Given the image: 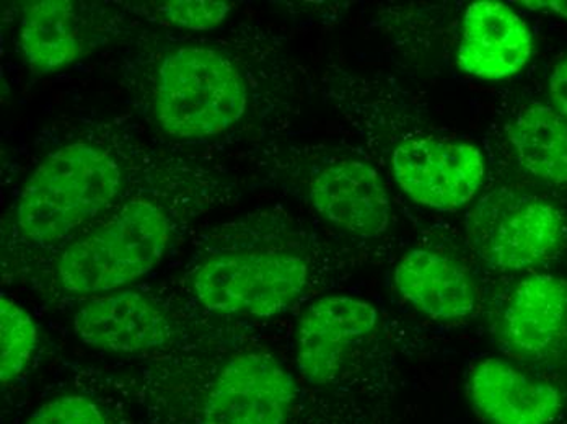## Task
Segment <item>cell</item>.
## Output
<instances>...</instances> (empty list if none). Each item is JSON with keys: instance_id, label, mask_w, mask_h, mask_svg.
<instances>
[{"instance_id": "6da1fadb", "label": "cell", "mask_w": 567, "mask_h": 424, "mask_svg": "<svg viewBox=\"0 0 567 424\" xmlns=\"http://www.w3.org/2000/svg\"><path fill=\"white\" fill-rule=\"evenodd\" d=\"M130 182L123 155L96 141L64 144L44 157L23 185L13 227L34 247L71 244L84 227L121 203Z\"/></svg>"}, {"instance_id": "7a4b0ae2", "label": "cell", "mask_w": 567, "mask_h": 424, "mask_svg": "<svg viewBox=\"0 0 567 424\" xmlns=\"http://www.w3.org/2000/svg\"><path fill=\"white\" fill-rule=\"evenodd\" d=\"M250 99L247 75L217 48H171L151 72L152 115L176 139L223 136L245 118Z\"/></svg>"}, {"instance_id": "3957f363", "label": "cell", "mask_w": 567, "mask_h": 424, "mask_svg": "<svg viewBox=\"0 0 567 424\" xmlns=\"http://www.w3.org/2000/svg\"><path fill=\"white\" fill-rule=\"evenodd\" d=\"M173 214L148 196L124 201L102 226L62 248L59 285L72 294L120 291L151 273L172 242Z\"/></svg>"}, {"instance_id": "277c9868", "label": "cell", "mask_w": 567, "mask_h": 424, "mask_svg": "<svg viewBox=\"0 0 567 424\" xmlns=\"http://www.w3.org/2000/svg\"><path fill=\"white\" fill-rule=\"evenodd\" d=\"M310 281L300 255L284 250L234 251L199 265L192 288L204 309L268 319L297 302Z\"/></svg>"}, {"instance_id": "5b68a950", "label": "cell", "mask_w": 567, "mask_h": 424, "mask_svg": "<svg viewBox=\"0 0 567 424\" xmlns=\"http://www.w3.org/2000/svg\"><path fill=\"white\" fill-rule=\"evenodd\" d=\"M396 185L417 205L456 211L482 188L486 162L475 144L441 137H413L392 154Z\"/></svg>"}, {"instance_id": "8992f818", "label": "cell", "mask_w": 567, "mask_h": 424, "mask_svg": "<svg viewBox=\"0 0 567 424\" xmlns=\"http://www.w3.org/2000/svg\"><path fill=\"white\" fill-rule=\"evenodd\" d=\"M296 400L292 374L272 354L247 351L214 379L199 424H289Z\"/></svg>"}, {"instance_id": "52a82bcc", "label": "cell", "mask_w": 567, "mask_h": 424, "mask_svg": "<svg viewBox=\"0 0 567 424\" xmlns=\"http://www.w3.org/2000/svg\"><path fill=\"white\" fill-rule=\"evenodd\" d=\"M484 203L473 234L480 255L491 267L527 270L558 250L565 224L551 203L528 195H507Z\"/></svg>"}, {"instance_id": "ba28073f", "label": "cell", "mask_w": 567, "mask_h": 424, "mask_svg": "<svg viewBox=\"0 0 567 424\" xmlns=\"http://www.w3.org/2000/svg\"><path fill=\"white\" fill-rule=\"evenodd\" d=\"M379 312L355 296H324L300 317L296 337L297 368L303 381L328 385L337 381L346 361L372 337Z\"/></svg>"}, {"instance_id": "9c48e42d", "label": "cell", "mask_w": 567, "mask_h": 424, "mask_svg": "<svg viewBox=\"0 0 567 424\" xmlns=\"http://www.w3.org/2000/svg\"><path fill=\"white\" fill-rule=\"evenodd\" d=\"M74 332L95 350L136 354L167 344L172 323L164 307L151 296L120 289L82 303L74 316Z\"/></svg>"}, {"instance_id": "30bf717a", "label": "cell", "mask_w": 567, "mask_h": 424, "mask_svg": "<svg viewBox=\"0 0 567 424\" xmlns=\"http://www.w3.org/2000/svg\"><path fill=\"white\" fill-rule=\"evenodd\" d=\"M310 201L338 229L362 239H377L389 230L392 205L375 168L355 158H340L315 172Z\"/></svg>"}, {"instance_id": "8fae6325", "label": "cell", "mask_w": 567, "mask_h": 424, "mask_svg": "<svg viewBox=\"0 0 567 424\" xmlns=\"http://www.w3.org/2000/svg\"><path fill=\"white\" fill-rule=\"evenodd\" d=\"M534 54V37L512 7L493 0L473 2L463 13L460 69L484 81L518 74Z\"/></svg>"}, {"instance_id": "7c38bea8", "label": "cell", "mask_w": 567, "mask_h": 424, "mask_svg": "<svg viewBox=\"0 0 567 424\" xmlns=\"http://www.w3.org/2000/svg\"><path fill=\"white\" fill-rule=\"evenodd\" d=\"M506 343L518 356L558 360L567 354V279L537 273L522 279L503 317Z\"/></svg>"}, {"instance_id": "4fadbf2b", "label": "cell", "mask_w": 567, "mask_h": 424, "mask_svg": "<svg viewBox=\"0 0 567 424\" xmlns=\"http://www.w3.org/2000/svg\"><path fill=\"white\" fill-rule=\"evenodd\" d=\"M468 399L487 424H553L565 409L558 387L497 358L473 368Z\"/></svg>"}, {"instance_id": "5bb4252c", "label": "cell", "mask_w": 567, "mask_h": 424, "mask_svg": "<svg viewBox=\"0 0 567 424\" xmlns=\"http://www.w3.org/2000/svg\"><path fill=\"white\" fill-rule=\"evenodd\" d=\"M393 282L404 301L437 322L468 319L478 306V288L470 271L427 248H414L400 258Z\"/></svg>"}, {"instance_id": "9a60e30c", "label": "cell", "mask_w": 567, "mask_h": 424, "mask_svg": "<svg viewBox=\"0 0 567 424\" xmlns=\"http://www.w3.org/2000/svg\"><path fill=\"white\" fill-rule=\"evenodd\" d=\"M85 33L74 3L41 0L23 9L20 50L31 69L51 74L81 58Z\"/></svg>"}, {"instance_id": "2e32d148", "label": "cell", "mask_w": 567, "mask_h": 424, "mask_svg": "<svg viewBox=\"0 0 567 424\" xmlns=\"http://www.w3.org/2000/svg\"><path fill=\"white\" fill-rule=\"evenodd\" d=\"M518 164L538 180L567 183V120L553 106L522 110L509 127Z\"/></svg>"}, {"instance_id": "e0dca14e", "label": "cell", "mask_w": 567, "mask_h": 424, "mask_svg": "<svg viewBox=\"0 0 567 424\" xmlns=\"http://www.w3.org/2000/svg\"><path fill=\"white\" fill-rule=\"evenodd\" d=\"M38 347V329L25 309L0 299V379L10 385L27 371Z\"/></svg>"}, {"instance_id": "ac0fdd59", "label": "cell", "mask_w": 567, "mask_h": 424, "mask_svg": "<svg viewBox=\"0 0 567 424\" xmlns=\"http://www.w3.org/2000/svg\"><path fill=\"white\" fill-rule=\"evenodd\" d=\"M158 15L178 29L206 31L214 30L224 23L230 12L227 2H210V0H196V2H161L155 3Z\"/></svg>"}, {"instance_id": "d6986e66", "label": "cell", "mask_w": 567, "mask_h": 424, "mask_svg": "<svg viewBox=\"0 0 567 424\" xmlns=\"http://www.w3.org/2000/svg\"><path fill=\"white\" fill-rule=\"evenodd\" d=\"M25 424H109L102 409L84 395L48 400L31 413Z\"/></svg>"}, {"instance_id": "ffe728a7", "label": "cell", "mask_w": 567, "mask_h": 424, "mask_svg": "<svg viewBox=\"0 0 567 424\" xmlns=\"http://www.w3.org/2000/svg\"><path fill=\"white\" fill-rule=\"evenodd\" d=\"M549 99L553 108L567 120V56L555 65L549 75Z\"/></svg>"}, {"instance_id": "44dd1931", "label": "cell", "mask_w": 567, "mask_h": 424, "mask_svg": "<svg viewBox=\"0 0 567 424\" xmlns=\"http://www.w3.org/2000/svg\"><path fill=\"white\" fill-rule=\"evenodd\" d=\"M522 6H527L532 10H549L556 15L567 19V0H546V2H522Z\"/></svg>"}]
</instances>
